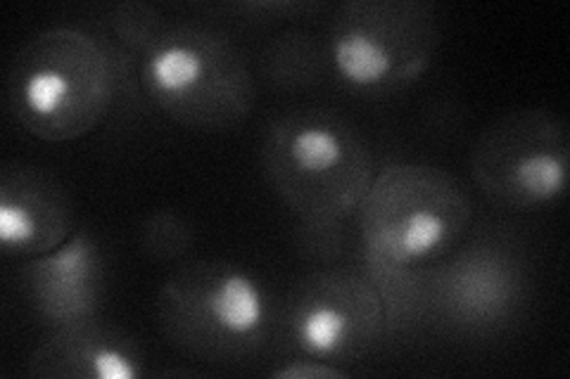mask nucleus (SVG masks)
Masks as SVG:
<instances>
[{"label":"nucleus","instance_id":"nucleus-1","mask_svg":"<svg viewBox=\"0 0 570 379\" xmlns=\"http://www.w3.org/2000/svg\"><path fill=\"white\" fill-rule=\"evenodd\" d=\"M262 161L272 188L307 232V255L333 259L337 228L360 209L376 176L362 133L328 110L283 112L266 129Z\"/></svg>","mask_w":570,"mask_h":379},{"label":"nucleus","instance_id":"nucleus-2","mask_svg":"<svg viewBox=\"0 0 570 379\" xmlns=\"http://www.w3.org/2000/svg\"><path fill=\"white\" fill-rule=\"evenodd\" d=\"M124 79H131L100 36L46 29L17 50L8 69V110L22 129L46 142H75L110 114Z\"/></svg>","mask_w":570,"mask_h":379},{"label":"nucleus","instance_id":"nucleus-3","mask_svg":"<svg viewBox=\"0 0 570 379\" xmlns=\"http://www.w3.org/2000/svg\"><path fill=\"white\" fill-rule=\"evenodd\" d=\"M356 219L364 266L431 270L461 245L473 205L450 171L402 161L373 176Z\"/></svg>","mask_w":570,"mask_h":379},{"label":"nucleus","instance_id":"nucleus-4","mask_svg":"<svg viewBox=\"0 0 570 379\" xmlns=\"http://www.w3.org/2000/svg\"><path fill=\"white\" fill-rule=\"evenodd\" d=\"M157 316L171 347L203 360L253 356L276 325L266 285L230 261L178 268L159 292Z\"/></svg>","mask_w":570,"mask_h":379},{"label":"nucleus","instance_id":"nucleus-5","mask_svg":"<svg viewBox=\"0 0 570 379\" xmlns=\"http://www.w3.org/2000/svg\"><path fill=\"white\" fill-rule=\"evenodd\" d=\"M138 86L159 112L200 131L230 129L255 104L243 52L205 27H167L140 58Z\"/></svg>","mask_w":570,"mask_h":379},{"label":"nucleus","instance_id":"nucleus-6","mask_svg":"<svg viewBox=\"0 0 570 379\" xmlns=\"http://www.w3.org/2000/svg\"><path fill=\"white\" fill-rule=\"evenodd\" d=\"M438 46V17L428 3L352 0L333 17L326 58L354 93L390 96L425 74Z\"/></svg>","mask_w":570,"mask_h":379},{"label":"nucleus","instance_id":"nucleus-7","mask_svg":"<svg viewBox=\"0 0 570 379\" xmlns=\"http://www.w3.org/2000/svg\"><path fill=\"white\" fill-rule=\"evenodd\" d=\"M570 133L547 110L497 119L480 133L471 171L490 202L515 211L554 207L568 190Z\"/></svg>","mask_w":570,"mask_h":379},{"label":"nucleus","instance_id":"nucleus-8","mask_svg":"<svg viewBox=\"0 0 570 379\" xmlns=\"http://www.w3.org/2000/svg\"><path fill=\"white\" fill-rule=\"evenodd\" d=\"M530 295V268L511 242L483 238L431 268L428 316L459 335L488 337L519 320Z\"/></svg>","mask_w":570,"mask_h":379},{"label":"nucleus","instance_id":"nucleus-9","mask_svg":"<svg viewBox=\"0 0 570 379\" xmlns=\"http://www.w3.org/2000/svg\"><path fill=\"white\" fill-rule=\"evenodd\" d=\"M283 339L299 358L352 366L387 335L385 309L364 273L318 270L302 280L285 303Z\"/></svg>","mask_w":570,"mask_h":379},{"label":"nucleus","instance_id":"nucleus-10","mask_svg":"<svg viewBox=\"0 0 570 379\" xmlns=\"http://www.w3.org/2000/svg\"><path fill=\"white\" fill-rule=\"evenodd\" d=\"M27 295L33 311L52 330L98 320L107 266L91 230H77L58 249L29 259L24 268Z\"/></svg>","mask_w":570,"mask_h":379},{"label":"nucleus","instance_id":"nucleus-11","mask_svg":"<svg viewBox=\"0 0 570 379\" xmlns=\"http://www.w3.org/2000/svg\"><path fill=\"white\" fill-rule=\"evenodd\" d=\"M71 202L56 176L10 164L0 176V249L6 257L36 259L71 238Z\"/></svg>","mask_w":570,"mask_h":379},{"label":"nucleus","instance_id":"nucleus-12","mask_svg":"<svg viewBox=\"0 0 570 379\" xmlns=\"http://www.w3.org/2000/svg\"><path fill=\"white\" fill-rule=\"evenodd\" d=\"M27 372L41 379H138L146 356L138 341L100 320L69 325L36 347Z\"/></svg>","mask_w":570,"mask_h":379},{"label":"nucleus","instance_id":"nucleus-13","mask_svg":"<svg viewBox=\"0 0 570 379\" xmlns=\"http://www.w3.org/2000/svg\"><path fill=\"white\" fill-rule=\"evenodd\" d=\"M167 24L157 8L148 3H121L105 20V36L100 39L112 48L115 58L127 67L131 74L136 71L146 50L165 33Z\"/></svg>","mask_w":570,"mask_h":379},{"label":"nucleus","instance_id":"nucleus-14","mask_svg":"<svg viewBox=\"0 0 570 379\" xmlns=\"http://www.w3.org/2000/svg\"><path fill=\"white\" fill-rule=\"evenodd\" d=\"M324 52L307 36H281L264 56V69L278 86H307L321 71Z\"/></svg>","mask_w":570,"mask_h":379},{"label":"nucleus","instance_id":"nucleus-15","mask_svg":"<svg viewBox=\"0 0 570 379\" xmlns=\"http://www.w3.org/2000/svg\"><path fill=\"white\" fill-rule=\"evenodd\" d=\"M193 232L184 219L171 211L153 213L142 226V247L157 259H176L188 251Z\"/></svg>","mask_w":570,"mask_h":379},{"label":"nucleus","instance_id":"nucleus-16","mask_svg":"<svg viewBox=\"0 0 570 379\" xmlns=\"http://www.w3.org/2000/svg\"><path fill=\"white\" fill-rule=\"evenodd\" d=\"M274 379H345L350 372L341 366L324 363V360L314 358H293L291 363H285L269 372Z\"/></svg>","mask_w":570,"mask_h":379}]
</instances>
